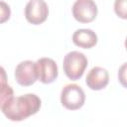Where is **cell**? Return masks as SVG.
<instances>
[{
	"label": "cell",
	"mask_w": 127,
	"mask_h": 127,
	"mask_svg": "<svg viewBox=\"0 0 127 127\" xmlns=\"http://www.w3.org/2000/svg\"><path fill=\"white\" fill-rule=\"evenodd\" d=\"M41 107V99L34 93L13 97L1 110L11 121H22L36 114Z\"/></svg>",
	"instance_id": "cell-1"
},
{
	"label": "cell",
	"mask_w": 127,
	"mask_h": 127,
	"mask_svg": "<svg viewBox=\"0 0 127 127\" xmlns=\"http://www.w3.org/2000/svg\"><path fill=\"white\" fill-rule=\"evenodd\" d=\"M87 66V59L84 54L71 51L64 56V71L65 75L71 80H77L82 75Z\"/></svg>",
	"instance_id": "cell-2"
},
{
	"label": "cell",
	"mask_w": 127,
	"mask_h": 127,
	"mask_svg": "<svg viewBox=\"0 0 127 127\" xmlns=\"http://www.w3.org/2000/svg\"><path fill=\"white\" fill-rule=\"evenodd\" d=\"M85 101L83 89L75 83L66 84L61 92V103L68 110H77L81 108Z\"/></svg>",
	"instance_id": "cell-3"
},
{
	"label": "cell",
	"mask_w": 127,
	"mask_h": 127,
	"mask_svg": "<svg viewBox=\"0 0 127 127\" xmlns=\"http://www.w3.org/2000/svg\"><path fill=\"white\" fill-rule=\"evenodd\" d=\"M97 6L93 0H76L72 6V16L80 23H90L97 16Z\"/></svg>",
	"instance_id": "cell-4"
},
{
	"label": "cell",
	"mask_w": 127,
	"mask_h": 127,
	"mask_svg": "<svg viewBox=\"0 0 127 127\" xmlns=\"http://www.w3.org/2000/svg\"><path fill=\"white\" fill-rule=\"evenodd\" d=\"M49 15V8L44 0H30L25 7V18L33 24L39 25L45 22Z\"/></svg>",
	"instance_id": "cell-5"
},
{
	"label": "cell",
	"mask_w": 127,
	"mask_h": 127,
	"mask_svg": "<svg viewBox=\"0 0 127 127\" xmlns=\"http://www.w3.org/2000/svg\"><path fill=\"white\" fill-rule=\"evenodd\" d=\"M16 81L22 86H29L38 80V71L35 62L24 61L21 62L15 69Z\"/></svg>",
	"instance_id": "cell-6"
},
{
	"label": "cell",
	"mask_w": 127,
	"mask_h": 127,
	"mask_svg": "<svg viewBox=\"0 0 127 127\" xmlns=\"http://www.w3.org/2000/svg\"><path fill=\"white\" fill-rule=\"evenodd\" d=\"M38 79L43 83H52L58 77V66L51 58H41L36 62Z\"/></svg>",
	"instance_id": "cell-7"
},
{
	"label": "cell",
	"mask_w": 127,
	"mask_h": 127,
	"mask_svg": "<svg viewBox=\"0 0 127 127\" xmlns=\"http://www.w3.org/2000/svg\"><path fill=\"white\" fill-rule=\"evenodd\" d=\"M86 85L92 90H101L109 82V73L108 71L100 66L92 67L86 75L85 79Z\"/></svg>",
	"instance_id": "cell-8"
},
{
	"label": "cell",
	"mask_w": 127,
	"mask_h": 127,
	"mask_svg": "<svg viewBox=\"0 0 127 127\" xmlns=\"http://www.w3.org/2000/svg\"><path fill=\"white\" fill-rule=\"evenodd\" d=\"M72 42L79 48L90 49L96 45L97 35L90 29H78L72 35Z\"/></svg>",
	"instance_id": "cell-9"
},
{
	"label": "cell",
	"mask_w": 127,
	"mask_h": 127,
	"mask_svg": "<svg viewBox=\"0 0 127 127\" xmlns=\"http://www.w3.org/2000/svg\"><path fill=\"white\" fill-rule=\"evenodd\" d=\"M13 97V88L7 83V81H0V109H2Z\"/></svg>",
	"instance_id": "cell-10"
},
{
	"label": "cell",
	"mask_w": 127,
	"mask_h": 127,
	"mask_svg": "<svg viewBox=\"0 0 127 127\" xmlns=\"http://www.w3.org/2000/svg\"><path fill=\"white\" fill-rule=\"evenodd\" d=\"M114 11L118 17L122 19L127 18L126 12V0H115L114 2Z\"/></svg>",
	"instance_id": "cell-11"
},
{
	"label": "cell",
	"mask_w": 127,
	"mask_h": 127,
	"mask_svg": "<svg viewBox=\"0 0 127 127\" xmlns=\"http://www.w3.org/2000/svg\"><path fill=\"white\" fill-rule=\"evenodd\" d=\"M10 16H11V9L9 5L4 1H0V24L8 21Z\"/></svg>",
	"instance_id": "cell-12"
}]
</instances>
